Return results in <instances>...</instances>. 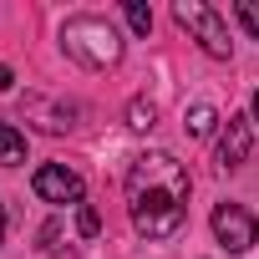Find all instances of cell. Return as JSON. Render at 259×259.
<instances>
[{
  "instance_id": "6da1fadb",
  "label": "cell",
  "mask_w": 259,
  "mask_h": 259,
  "mask_svg": "<svg viewBox=\"0 0 259 259\" xmlns=\"http://www.w3.org/2000/svg\"><path fill=\"white\" fill-rule=\"evenodd\" d=\"M127 198H133V224L148 239H173L188 213V173L168 153H143L127 173Z\"/></svg>"
},
{
  "instance_id": "7a4b0ae2",
  "label": "cell",
  "mask_w": 259,
  "mask_h": 259,
  "mask_svg": "<svg viewBox=\"0 0 259 259\" xmlns=\"http://www.w3.org/2000/svg\"><path fill=\"white\" fill-rule=\"evenodd\" d=\"M61 46H66V56H76V61H87V66H112V61L122 56L117 31H112L107 21H97V16H76V21H66Z\"/></svg>"
},
{
  "instance_id": "3957f363",
  "label": "cell",
  "mask_w": 259,
  "mask_h": 259,
  "mask_svg": "<svg viewBox=\"0 0 259 259\" xmlns=\"http://www.w3.org/2000/svg\"><path fill=\"white\" fill-rule=\"evenodd\" d=\"M173 16H178V26H183V31H188V36H193L208 56H219V61H224V56L234 51L229 26L219 21V11H213V6H203V0H178V6H173Z\"/></svg>"
},
{
  "instance_id": "277c9868",
  "label": "cell",
  "mask_w": 259,
  "mask_h": 259,
  "mask_svg": "<svg viewBox=\"0 0 259 259\" xmlns=\"http://www.w3.org/2000/svg\"><path fill=\"white\" fill-rule=\"evenodd\" d=\"M208 224H213V239H219L229 254H244V249H254V239H259V224H254V213H249L244 203H219Z\"/></svg>"
},
{
  "instance_id": "5b68a950",
  "label": "cell",
  "mask_w": 259,
  "mask_h": 259,
  "mask_svg": "<svg viewBox=\"0 0 259 259\" xmlns=\"http://www.w3.org/2000/svg\"><path fill=\"white\" fill-rule=\"evenodd\" d=\"M36 193L46 198V203H81V178L71 173V168H61V163H46V168H36Z\"/></svg>"
},
{
  "instance_id": "8992f818",
  "label": "cell",
  "mask_w": 259,
  "mask_h": 259,
  "mask_svg": "<svg viewBox=\"0 0 259 259\" xmlns=\"http://www.w3.org/2000/svg\"><path fill=\"white\" fill-rule=\"evenodd\" d=\"M249 158V117H229L224 138H219V163L224 168H239Z\"/></svg>"
},
{
  "instance_id": "52a82bcc",
  "label": "cell",
  "mask_w": 259,
  "mask_h": 259,
  "mask_svg": "<svg viewBox=\"0 0 259 259\" xmlns=\"http://www.w3.org/2000/svg\"><path fill=\"white\" fill-rule=\"evenodd\" d=\"M16 163H26V138L11 122H0V168H16Z\"/></svg>"
},
{
  "instance_id": "ba28073f",
  "label": "cell",
  "mask_w": 259,
  "mask_h": 259,
  "mask_svg": "<svg viewBox=\"0 0 259 259\" xmlns=\"http://www.w3.org/2000/svg\"><path fill=\"white\" fill-rule=\"evenodd\" d=\"M213 122H219V112H213L208 102L188 107V133H193V138H208V133H213Z\"/></svg>"
},
{
  "instance_id": "9c48e42d",
  "label": "cell",
  "mask_w": 259,
  "mask_h": 259,
  "mask_svg": "<svg viewBox=\"0 0 259 259\" xmlns=\"http://www.w3.org/2000/svg\"><path fill=\"white\" fill-rule=\"evenodd\" d=\"M127 26H133V31H143V36L153 31V11L143 6V0H127Z\"/></svg>"
},
{
  "instance_id": "30bf717a",
  "label": "cell",
  "mask_w": 259,
  "mask_h": 259,
  "mask_svg": "<svg viewBox=\"0 0 259 259\" xmlns=\"http://www.w3.org/2000/svg\"><path fill=\"white\" fill-rule=\"evenodd\" d=\"M234 11H239V21H244V31H249V36H259V0H239Z\"/></svg>"
},
{
  "instance_id": "8fae6325",
  "label": "cell",
  "mask_w": 259,
  "mask_h": 259,
  "mask_svg": "<svg viewBox=\"0 0 259 259\" xmlns=\"http://www.w3.org/2000/svg\"><path fill=\"white\" fill-rule=\"evenodd\" d=\"M76 229H81V239H92V234L102 229V219H97V208H92V203H81V208H76Z\"/></svg>"
},
{
  "instance_id": "7c38bea8",
  "label": "cell",
  "mask_w": 259,
  "mask_h": 259,
  "mask_svg": "<svg viewBox=\"0 0 259 259\" xmlns=\"http://www.w3.org/2000/svg\"><path fill=\"white\" fill-rule=\"evenodd\" d=\"M133 127H153V102H133Z\"/></svg>"
},
{
  "instance_id": "4fadbf2b",
  "label": "cell",
  "mask_w": 259,
  "mask_h": 259,
  "mask_svg": "<svg viewBox=\"0 0 259 259\" xmlns=\"http://www.w3.org/2000/svg\"><path fill=\"white\" fill-rule=\"evenodd\" d=\"M16 87V76H11V66H0V92H11Z\"/></svg>"
},
{
  "instance_id": "5bb4252c",
  "label": "cell",
  "mask_w": 259,
  "mask_h": 259,
  "mask_svg": "<svg viewBox=\"0 0 259 259\" xmlns=\"http://www.w3.org/2000/svg\"><path fill=\"white\" fill-rule=\"evenodd\" d=\"M0 244H6V203H0Z\"/></svg>"
},
{
  "instance_id": "9a60e30c",
  "label": "cell",
  "mask_w": 259,
  "mask_h": 259,
  "mask_svg": "<svg viewBox=\"0 0 259 259\" xmlns=\"http://www.w3.org/2000/svg\"><path fill=\"white\" fill-rule=\"evenodd\" d=\"M254 122H259V92H254Z\"/></svg>"
}]
</instances>
